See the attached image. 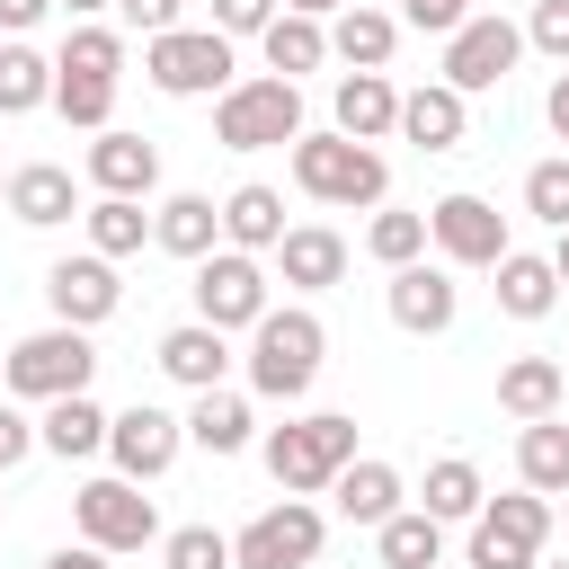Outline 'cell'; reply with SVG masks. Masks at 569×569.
I'll return each instance as SVG.
<instances>
[{"instance_id":"6da1fadb","label":"cell","mask_w":569,"mask_h":569,"mask_svg":"<svg viewBox=\"0 0 569 569\" xmlns=\"http://www.w3.org/2000/svg\"><path fill=\"white\" fill-rule=\"evenodd\" d=\"M320 356H329V329H320V311H302V302H267V320L249 329V391L258 400H302L311 382H320Z\"/></svg>"},{"instance_id":"7a4b0ae2","label":"cell","mask_w":569,"mask_h":569,"mask_svg":"<svg viewBox=\"0 0 569 569\" xmlns=\"http://www.w3.org/2000/svg\"><path fill=\"white\" fill-rule=\"evenodd\" d=\"M347 462H356V418L347 409H311V418H284L267 436V471H276L284 498H320Z\"/></svg>"},{"instance_id":"3957f363","label":"cell","mask_w":569,"mask_h":569,"mask_svg":"<svg viewBox=\"0 0 569 569\" xmlns=\"http://www.w3.org/2000/svg\"><path fill=\"white\" fill-rule=\"evenodd\" d=\"M293 187L311 204H382L391 196V160L373 142H347V133H302L293 142Z\"/></svg>"},{"instance_id":"277c9868","label":"cell","mask_w":569,"mask_h":569,"mask_svg":"<svg viewBox=\"0 0 569 569\" xmlns=\"http://www.w3.org/2000/svg\"><path fill=\"white\" fill-rule=\"evenodd\" d=\"M213 142L222 151H284V142H302V89L293 80H231L222 98H213Z\"/></svg>"},{"instance_id":"5b68a950","label":"cell","mask_w":569,"mask_h":569,"mask_svg":"<svg viewBox=\"0 0 569 569\" xmlns=\"http://www.w3.org/2000/svg\"><path fill=\"white\" fill-rule=\"evenodd\" d=\"M89 373H98V347H89V329H62V320L0 356V382L18 400H71V391H89Z\"/></svg>"},{"instance_id":"8992f818","label":"cell","mask_w":569,"mask_h":569,"mask_svg":"<svg viewBox=\"0 0 569 569\" xmlns=\"http://www.w3.org/2000/svg\"><path fill=\"white\" fill-rule=\"evenodd\" d=\"M71 525H80V542L89 551H142V542H160V507L142 498V480H116V471H98V480H80L71 489Z\"/></svg>"},{"instance_id":"52a82bcc","label":"cell","mask_w":569,"mask_h":569,"mask_svg":"<svg viewBox=\"0 0 569 569\" xmlns=\"http://www.w3.org/2000/svg\"><path fill=\"white\" fill-rule=\"evenodd\" d=\"M320 542H329V516L311 498H276L231 533V569H311Z\"/></svg>"},{"instance_id":"ba28073f","label":"cell","mask_w":569,"mask_h":569,"mask_svg":"<svg viewBox=\"0 0 569 569\" xmlns=\"http://www.w3.org/2000/svg\"><path fill=\"white\" fill-rule=\"evenodd\" d=\"M142 71H151L160 98H222V89H231V36H213V27H169V36L142 44Z\"/></svg>"},{"instance_id":"9c48e42d","label":"cell","mask_w":569,"mask_h":569,"mask_svg":"<svg viewBox=\"0 0 569 569\" xmlns=\"http://www.w3.org/2000/svg\"><path fill=\"white\" fill-rule=\"evenodd\" d=\"M542 542H551V498H533V489L480 498V516H471V569H533Z\"/></svg>"},{"instance_id":"30bf717a","label":"cell","mask_w":569,"mask_h":569,"mask_svg":"<svg viewBox=\"0 0 569 569\" xmlns=\"http://www.w3.org/2000/svg\"><path fill=\"white\" fill-rule=\"evenodd\" d=\"M516 53H525V27H507L498 9H471V18L445 36V89H453V98H480V89H498V80L516 71Z\"/></svg>"},{"instance_id":"8fae6325","label":"cell","mask_w":569,"mask_h":569,"mask_svg":"<svg viewBox=\"0 0 569 569\" xmlns=\"http://www.w3.org/2000/svg\"><path fill=\"white\" fill-rule=\"evenodd\" d=\"M196 320L204 329H258L267 320V267L249 258V249H213V258H196Z\"/></svg>"},{"instance_id":"7c38bea8","label":"cell","mask_w":569,"mask_h":569,"mask_svg":"<svg viewBox=\"0 0 569 569\" xmlns=\"http://www.w3.org/2000/svg\"><path fill=\"white\" fill-rule=\"evenodd\" d=\"M427 240H436L453 267H498V258H507V213H498L489 196L453 187V196L427 204Z\"/></svg>"},{"instance_id":"4fadbf2b","label":"cell","mask_w":569,"mask_h":569,"mask_svg":"<svg viewBox=\"0 0 569 569\" xmlns=\"http://www.w3.org/2000/svg\"><path fill=\"white\" fill-rule=\"evenodd\" d=\"M178 445H187V418H169V409H151V400H133V409L107 418V462H116V480H160V471L178 462Z\"/></svg>"},{"instance_id":"5bb4252c","label":"cell","mask_w":569,"mask_h":569,"mask_svg":"<svg viewBox=\"0 0 569 569\" xmlns=\"http://www.w3.org/2000/svg\"><path fill=\"white\" fill-rule=\"evenodd\" d=\"M44 302H53L62 329H98V320H116L124 284H116V267L89 249V258H53V267H44Z\"/></svg>"},{"instance_id":"9a60e30c","label":"cell","mask_w":569,"mask_h":569,"mask_svg":"<svg viewBox=\"0 0 569 569\" xmlns=\"http://www.w3.org/2000/svg\"><path fill=\"white\" fill-rule=\"evenodd\" d=\"M382 302H391V320H400L409 338H436V329H453V311H462L453 276L427 267V258H418V267H391V293H382Z\"/></svg>"},{"instance_id":"2e32d148","label":"cell","mask_w":569,"mask_h":569,"mask_svg":"<svg viewBox=\"0 0 569 569\" xmlns=\"http://www.w3.org/2000/svg\"><path fill=\"white\" fill-rule=\"evenodd\" d=\"M80 169H89V187H98V196H133V204L160 187V151H151L142 133H116V124L89 142V160H80Z\"/></svg>"},{"instance_id":"e0dca14e","label":"cell","mask_w":569,"mask_h":569,"mask_svg":"<svg viewBox=\"0 0 569 569\" xmlns=\"http://www.w3.org/2000/svg\"><path fill=\"white\" fill-rule=\"evenodd\" d=\"M267 258H276V276H284L293 293H329V284L347 276V240H338L329 222H293Z\"/></svg>"},{"instance_id":"ac0fdd59","label":"cell","mask_w":569,"mask_h":569,"mask_svg":"<svg viewBox=\"0 0 569 569\" xmlns=\"http://www.w3.org/2000/svg\"><path fill=\"white\" fill-rule=\"evenodd\" d=\"M400 142H418V151H453L462 133H471V98H453L445 80H427V89H400V124H391Z\"/></svg>"},{"instance_id":"d6986e66","label":"cell","mask_w":569,"mask_h":569,"mask_svg":"<svg viewBox=\"0 0 569 569\" xmlns=\"http://www.w3.org/2000/svg\"><path fill=\"white\" fill-rule=\"evenodd\" d=\"M160 373L187 382V391H222V373H231V338L204 329V320H178V329L160 338Z\"/></svg>"},{"instance_id":"ffe728a7","label":"cell","mask_w":569,"mask_h":569,"mask_svg":"<svg viewBox=\"0 0 569 569\" xmlns=\"http://www.w3.org/2000/svg\"><path fill=\"white\" fill-rule=\"evenodd\" d=\"M329 107H338V133H347V142H382V133L400 124V89H391L382 71H347V80L329 89Z\"/></svg>"},{"instance_id":"44dd1931","label":"cell","mask_w":569,"mask_h":569,"mask_svg":"<svg viewBox=\"0 0 569 569\" xmlns=\"http://www.w3.org/2000/svg\"><path fill=\"white\" fill-rule=\"evenodd\" d=\"M9 213H18L27 231H53V222H71V213H80V187H71V169H62V160H27V169L9 178Z\"/></svg>"},{"instance_id":"7402d4cb","label":"cell","mask_w":569,"mask_h":569,"mask_svg":"<svg viewBox=\"0 0 569 569\" xmlns=\"http://www.w3.org/2000/svg\"><path fill=\"white\" fill-rule=\"evenodd\" d=\"M284 231H293V222H284V196H276V187H258V178H249V187H231V196H222V249L267 258Z\"/></svg>"},{"instance_id":"603a6c76","label":"cell","mask_w":569,"mask_h":569,"mask_svg":"<svg viewBox=\"0 0 569 569\" xmlns=\"http://www.w3.org/2000/svg\"><path fill=\"white\" fill-rule=\"evenodd\" d=\"M329 507H338L347 525H382V516H400V471H391L382 453H356V462L329 480Z\"/></svg>"},{"instance_id":"cb8c5ba5","label":"cell","mask_w":569,"mask_h":569,"mask_svg":"<svg viewBox=\"0 0 569 569\" xmlns=\"http://www.w3.org/2000/svg\"><path fill=\"white\" fill-rule=\"evenodd\" d=\"M329 53H338L347 71H382V62L400 53V18H391V9H373V0H356V9H338Z\"/></svg>"},{"instance_id":"d4e9b609","label":"cell","mask_w":569,"mask_h":569,"mask_svg":"<svg viewBox=\"0 0 569 569\" xmlns=\"http://www.w3.org/2000/svg\"><path fill=\"white\" fill-rule=\"evenodd\" d=\"M36 445H44V453H62V462H89V453H107V409H98L89 391H71V400H44V418H36Z\"/></svg>"},{"instance_id":"484cf974","label":"cell","mask_w":569,"mask_h":569,"mask_svg":"<svg viewBox=\"0 0 569 569\" xmlns=\"http://www.w3.org/2000/svg\"><path fill=\"white\" fill-rule=\"evenodd\" d=\"M151 240H160L169 258H213V249H222V204H213V196H169V204L151 213Z\"/></svg>"},{"instance_id":"4316f807","label":"cell","mask_w":569,"mask_h":569,"mask_svg":"<svg viewBox=\"0 0 569 569\" xmlns=\"http://www.w3.org/2000/svg\"><path fill=\"white\" fill-rule=\"evenodd\" d=\"M560 365L551 356H516V365H498V409L516 418V427H533V418H560Z\"/></svg>"},{"instance_id":"83f0119b","label":"cell","mask_w":569,"mask_h":569,"mask_svg":"<svg viewBox=\"0 0 569 569\" xmlns=\"http://www.w3.org/2000/svg\"><path fill=\"white\" fill-rule=\"evenodd\" d=\"M258 53H267V71H276V80H302V71H320V62H329V27H320V18L276 9V18H267V36H258Z\"/></svg>"},{"instance_id":"f1b7e54d","label":"cell","mask_w":569,"mask_h":569,"mask_svg":"<svg viewBox=\"0 0 569 569\" xmlns=\"http://www.w3.org/2000/svg\"><path fill=\"white\" fill-rule=\"evenodd\" d=\"M516 480H525L533 498H569V427H560V418H533V427L516 436Z\"/></svg>"},{"instance_id":"f546056e","label":"cell","mask_w":569,"mask_h":569,"mask_svg":"<svg viewBox=\"0 0 569 569\" xmlns=\"http://www.w3.org/2000/svg\"><path fill=\"white\" fill-rule=\"evenodd\" d=\"M560 302V276H551V258H533V249H507L498 258V311L507 320H542Z\"/></svg>"},{"instance_id":"4dcf8cb0","label":"cell","mask_w":569,"mask_h":569,"mask_svg":"<svg viewBox=\"0 0 569 569\" xmlns=\"http://www.w3.org/2000/svg\"><path fill=\"white\" fill-rule=\"evenodd\" d=\"M373 551H382V569H436L445 560V525L427 507H400V516L373 525Z\"/></svg>"},{"instance_id":"1f68e13d","label":"cell","mask_w":569,"mask_h":569,"mask_svg":"<svg viewBox=\"0 0 569 569\" xmlns=\"http://www.w3.org/2000/svg\"><path fill=\"white\" fill-rule=\"evenodd\" d=\"M36 107H53V62L27 36H9L0 44V116H36Z\"/></svg>"},{"instance_id":"d6a6232c","label":"cell","mask_w":569,"mask_h":569,"mask_svg":"<svg viewBox=\"0 0 569 569\" xmlns=\"http://www.w3.org/2000/svg\"><path fill=\"white\" fill-rule=\"evenodd\" d=\"M249 400L240 391H196V409H187V445H204V453H240L249 445Z\"/></svg>"},{"instance_id":"836d02e7","label":"cell","mask_w":569,"mask_h":569,"mask_svg":"<svg viewBox=\"0 0 569 569\" xmlns=\"http://www.w3.org/2000/svg\"><path fill=\"white\" fill-rule=\"evenodd\" d=\"M480 498H489V489H480V462H462V453L427 462V498H418V507H427L436 525H462V516H480Z\"/></svg>"},{"instance_id":"e575fe53","label":"cell","mask_w":569,"mask_h":569,"mask_svg":"<svg viewBox=\"0 0 569 569\" xmlns=\"http://www.w3.org/2000/svg\"><path fill=\"white\" fill-rule=\"evenodd\" d=\"M142 240H151V213H142L133 196H98V204H89V249H98L107 267H116V258H133Z\"/></svg>"},{"instance_id":"d590c367","label":"cell","mask_w":569,"mask_h":569,"mask_svg":"<svg viewBox=\"0 0 569 569\" xmlns=\"http://www.w3.org/2000/svg\"><path fill=\"white\" fill-rule=\"evenodd\" d=\"M53 71H89V80H124V36L116 27H71L62 36V53H53Z\"/></svg>"},{"instance_id":"8d00e7d4","label":"cell","mask_w":569,"mask_h":569,"mask_svg":"<svg viewBox=\"0 0 569 569\" xmlns=\"http://www.w3.org/2000/svg\"><path fill=\"white\" fill-rule=\"evenodd\" d=\"M365 249H373L382 267H418V258H427V213H409V204H382V213L365 222Z\"/></svg>"},{"instance_id":"74e56055","label":"cell","mask_w":569,"mask_h":569,"mask_svg":"<svg viewBox=\"0 0 569 569\" xmlns=\"http://www.w3.org/2000/svg\"><path fill=\"white\" fill-rule=\"evenodd\" d=\"M53 107H62V124H80V133H107V116H116V80L53 71Z\"/></svg>"},{"instance_id":"f35d334b","label":"cell","mask_w":569,"mask_h":569,"mask_svg":"<svg viewBox=\"0 0 569 569\" xmlns=\"http://www.w3.org/2000/svg\"><path fill=\"white\" fill-rule=\"evenodd\" d=\"M525 213L551 222V231H569V160H533L525 169Z\"/></svg>"},{"instance_id":"ab89813d","label":"cell","mask_w":569,"mask_h":569,"mask_svg":"<svg viewBox=\"0 0 569 569\" xmlns=\"http://www.w3.org/2000/svg\"><path fill=\"white\" fill-rule=\"evenodd\" d=\"M160 560H169V569H231V533H213V525H178V533L160 542Z\"/></svg>"},{"instance_id":"60d3db41","label":"cell","mask_w":569,"mask_h":569,"mask_svg":"<svg viewBox=\"0 0 569 569\" xmlns=\"http://www.w3.org/2000/svg\"><path fill=\"white\" fill-rule=\"evenodd\" d=\"M525 44H533V53H551V62L569 71V0H533V18H525Z\"/></svg>"},{"instance_id":"b9f144b4","label":"cell","mask_w":569,"mask_h":569,"mask_svg":"<svg viewBox=\"0 0 569 569\" xmlns=\"http://www.w3.org/2000/svg\"><path fill=\"white\" fill-rule=\"evenodd\" d=\"M276 0H213V36H267Z\"/></svg>"},{"instance_id":"7bdbcfd3","label":"cell","mask_w":569,"mask_h":569,"mask_svg":"<svg viewBox=\"0 0 569 569\" xmlns=\"http://www.w3.org/2000/svg\"><path fill=\"white\" fill-rule=\"evenodd\" d=\"M400 18H409V27H427V36H453V27L471 18V0H400Z\"/></svg>"},{"instance_id":"ee69618b","label":"cell","mask_w":569,"mask_h":569,"mask_svg":"<svg viewBox=\"0 0 569 569\" xmlns=\"http://www.w3.org/2000/svg\"><path fill=\"white\" fill-rule=\"evenodd\" d=\"M116 9H124V27H133V36H142V44H151V36H169V27H178V0H116Z\"/></svg>"},{"instance_id":"f6af8a7d","label":"cell","mask_w":569,"mask_h":569,"mask_svg":"<svg viewBox=\"0 0 569 569\" xmlns=\"http://www.w3.org/2000/svg\"><path fill=\"white\" fill-rule=\"evenodd\" d=\"M27 453H36V418H18V409L0 400V471H18Z\"/></svg>"},{"instance_id":"bcb514c9","label":"cell","mask_w":569,"mask_h":569,"mask_svg":"<svg viewBox=\"0 0 569 569\" xmlns=\"http://www.w3.org/2000/svg\"><path fill=\"white\" fill-rule=\"evenodd\" d=\"M44 569H116V560L89 551V542H62V551H44Z\"/></svg>"},{"instance_id":"7dc6e473","label":"cell","mask_w":569,"mask_h":569,"mask_svg":"<svg viewBox=\"0 0 569 569\" xmlns=\"http://www.w3.org/2000/svg\"><path fill=\"white\" fill-rule=\"evenodd\" d=\"M44 9H53V0H0V27H9V36H27Z\"/></svg>"},{"instance_id":"c3c4849f","label":"cell","mask_w":569,"mask_h":569,"mask_svg":"<svg viewBox=\"0 0 569 569\" xmlns=\"http://www.w3.org/2000/svg\"><path fill=\"white\" fill-rule=\"evenodd\" d=\"M542 116H551V133H560V142H569V71H560V80H551V89H542Z\"/></svg>"},{"instance_id":"681fc988","label":"cell","mask_w":569,"mask_h":569,"mask_svg":"<svg viewBox=\"0 0 569 569\" xmlns=\"http://www.w3.org/2000/svg\"><path fill=\"white\" fill-rule=\"evenodd\" d=\"M293 18H338V9H356V0H284Z\"/></svg>"},{"instance_id":"f907efd6","label":"cell","mask_w":569,"mask_h":569,"mask_svg":"<svg viewBox=\"0 0 569 569\" xmlns=\"http://www.w3.org/2000/svg\"><path fill=\"white\" fill-rule=\"evenodd\" d=\"M53 9H71V27H89L98 9H116V0H53Z\"/></svg>"},{"instance_id":"816d5d0a","label":"cell","mask_w":569,"mask_h":569,"mask_svg":"<svg viewBox=\"0 0 569 569\" xmlns=\"http://www.w3.org/2000/svg\"><path fill=\"white\" fill-rule=\"evenodd\" d=\"M551 276H560V293H569V231L551 240Z\"/></svg>"},{"instance_id":"f5cc1de1","label":"cell","mask_w":569,"mask_h":569,"mask_svg":"<svg viewBox=\"0 0 569 569\" xmlns=\"http://www.w3.org/2000/svg\"><path fill=\"white\" fill-rule=\"evenodd\" d=\"M0 204H9V178H0Z\"/></svg>"},{"instance_id":"db71d44e","label":"cell","mask_w":569,"mask_h":569,"mask_svg":"<svg viewBox=\"0 0 569 569\" xmlns=\"http://www.w3.org/2000/svg\"><path fill=\"white\" fill-rule=\"evenodd\" d=\"M560 516H569V498H560Z\"/></svg>"},{"instance_id":"11a10c76","label":"cell","mask_w":569,"mask_h":569,"mask_svg":"<svg viewBox=\"0 0 569 569\" xmlns=\"http://www.w3.org/2000/svg\"><path fill=\"white\" fill-rule=\"evenodd\" d=\"M560 569H569V560H560Z\"/></svg>"}]
</instances>
